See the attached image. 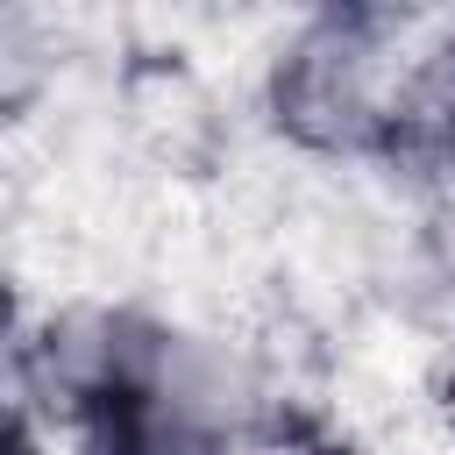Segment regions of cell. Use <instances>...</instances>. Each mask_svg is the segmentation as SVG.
Returning a JSON list of instances; mask_svg holds the SVG:
<instances>
[{"label":"cell","mask_w":455,"mask_h":455,"mask_svg":"<svg viewBox=\"0 0 455 455\" xmlns=\"http://www.w3.org/2000/svg\"><path fill=\"white\" fill-rule=\"evenodd\" d=\"M405 71H391L384 14H313L270 64V121L327 156L398 142Z\"/></svg>","instance_id":"obj_2"},{"label":"cell","mask_w":455,"mask_h":455,"mask_svg":"<svg viewBox=\"0 0 455 455\" xmlns=\"http://www.w3.org/2000/svg\"><path fill=\"white\" fill-rule=\"evenodd\" d=\"M0 455H28V441H21V419L0 405Z\"/></svg>","instance_id":"obj_3"},{"label":"cell","mask_w":455,"mask_h":455,"mask_svg":"<svg viewBox=\"0 0 455 455\" xmlns=\"http://www.w3.org/2000/svg\"><path fill=\"white\" fill-rule=\"evenodd\" d=\"M448 405H455V384H448Z\"/></svg>","instance_id":"obj_4"},{"label":"cell","mask_w":455,"mask_h":455,"mask_svg":"<svg viewBox=\"0 0 455 455\" xmlns=\"http://www.w3.org/2000/svg\"><path fill=\"white\" fill-rule=\"evenodd\" d=\"M28 384L92 455H228L256 412V377L228 341L128 306L57 313L28 341Z\"/></svg>","instance_id":"obj_1"}]
</instances>
